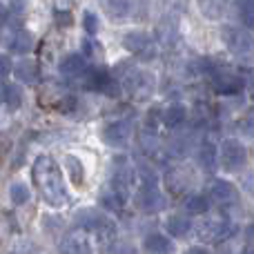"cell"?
Returning a JSON list of instances; mask_svg holds the SVG:
<instances>
[{
  "instance_id": "obj_1",
  "label": "cell",
  "mask_w": 254,
  "mask_h": 254,
  "mask_svg": "<svg viewBox=\"0 0 254 254\" xmlns=\"http://www.w3.org/2000/svg\"><path fill=\"white\" fill-rule=\"evenodd\" d=\"M31 176H34L36 188L40 190L43 198L52 207H63L67 203V190L63 183V172L58 163L52 156H38L31 167Z\"/></svg>"
},
{
  "instance_id": "obj_2",
  "label": "cell",
  "mask_w": 254,
  "mask_h": 254,
  "mask_svg": "<svg viewBox=\"0 0 254 254\" xmlns=\"http://www.w3.org/2000/svg\"><path fill=\"white\" fill-rule=\"evenodd\" d=\"M219 161H221V165H223V170L230 172V174L241 172L248 163V152L241 145V140L225 138L219 147Z\"/></svg>"
},
{
  "instance_id": "obj_3",
  "label": "cell",
  "mask_w": 254,
  "mask_h": 254,
  "mask_svg": "<svg viewBox=\"0 0 254 254\" xmlns=\"http://www.w3.org/2000/svg\"><path fill=\"white\" fill-rule=\"evenodd\" d=\"M196 234L203 243H219L234 234V225L223 216H207L203 223H198Z\"/></svg>"
},
{
  "instance_id": "obj_4",
  "label": "cell",
  "mask_w": 254,
  "mask_h": 254,
  "mask_svg": "<svg viewBox=\"0 0 254 254\" xmlns=\"http://www.w3.org/2000/svg\"><path fill=\"white\" fill-rule=\"evenodd\" d=\"M134 134V121L131 119H116L103 127V140L112 147H125Z\"/></svg>"
},
{
  "instance_id": "obj_5",
  "label": "cell",
  "mask_w": 254,
  "mask_h": 254,
  "mask_svg": "<svg viewBox=\"0 0 254 254\" xmlns=\"http://www.w3.org/2000/svg\"><path fill=\"white\" fill-rule=\"evenodd\" d=\"M134 183H136V167H131L127 158H119V165H116L114 174H112V190L119 192L127 201V196L134 190Z\"/></svg>"
},
{
  "instance_id": "obj_6",
  "label": "cell",
  "mask_w": 254,
  "mask_h": 254,
  "mask_svg": "<svg viewBox=\"0 0 254 254\" xmlns=\"http://www.w3.org/2000/svg\"><path fill=\"white\" fill-rule=\"evenodd\" d=\"M223 40L228 45V49L237 56H248L254 52V38L250 31L246 29H237V27H225L223 31Z\"/></svg>"
},
{
  "instance_id": "obj_7",
  "label": "cell",
  "mask_w": 254,
  "mask_h": 254,
  "mask_svg": "<svg viewBox=\"0 0 254 254\" xmlns=\"http://www.w3.org/2000/svg\"><path fill=\"white\" fill-rule=\"evenodd\" d=\"M85 83H87L92 89H96V92L105 94V96H112V98H116L121 94L119 80H116L114 76L107 74L105 69H92V67H89L87 74H85Z\"/></svg>"
},
{
  "instance_id": "obj_8",
  "label": "cell",
  "mask_w": 254,
  "mask_h": 254,
  "mask_svg": "<svg viewBox=\"0 0 254 254\" xmlns=\"http://www.w3.org/2000/svg\"><path fill=\"white\" fill-rule=\"evenodd\" d=\"M136 203H138V207L143 212H161V210H165V205H167L165 196L158 192L156 183H152V181L143 183V190H140L138 196H136Z\"/></svg>"
},
{
  "instance_id": "obj_9",
  "label": "cell",
  "mask_w": 254,
  "mask_h": 254,
  "mask_svg": "<svg viewBox=\"0 0 254 254\" xmlns=\"http://www.w3.org/2000/svg\"><path fill=\"white\" fill-rule=\"evenodd\" d=\"M165 183L174 194L188 192V190L194 185V172L190 170V167H185V165H174V167L167 170Z\"/></svg>"
},
{
  "instance_id": "obj_10",
  "label": "cell",
  "mask_w": 254,
  "mask_h": 254,
  "mask_svg": "<svg viewBox=\"0 0 254 254\" xmlns=\"http://www.w3.org/2000/svg\"><path fill=\"white\" fill-rule=\"evenodd\" d=\"M123 47L131 54H140V56H147V58L154 56L152 38H149V34H145V31H129V34H125Z\"/></svg>"
},
{
  "instance_id": "obj_11",
  "label": "cell",
  "mask_w": 254,
  "mask_h": 254,
  "mask_svg": "<svg viewBox=\"0 0 254 254\" xmlns=\"http://www.w3.org/2000/svg\"><path fill=\"white\" fill-rule=\"evenodd\" d=\"M127 89L131 92V96L136 98H147L154 92V76H149L147 71H131L127 78Z\"/></svg>"
},
{
  "instance_id": "obj_12",
  "label": "cell",
  "mask_w": 254,
  "mask_h": 254,
  "mask_svg": "<svg viewBox=\"0 0 254 254\" xmlns=\"http://www.w3.org/2000/svg\"><path fill=\"white\" fill-rule=\"evenodd\" d=\"M210 198L216 205H230V203H237L239 192L230 181L216 179V181H212V185H210Z\"/></svg>"
},
{
  "instance_id": "obj_13",
  "label": "cell",
  "mask_w": 254,
  "mask_h": 254,
  "mask_svg": "<svg viewBox=\"0 0 254 254\" xmlns=\"http://www.w3.org/2000/svg\"><path fill=\"white\" fill-rule=\"evenodd\" d=\"M76 221H78V225L85 230H96V232H107V230H112L110 228L112 223L98 210H94V207H87V210L78 212V214H76Z\"/></svg>"
},
{
  "instance_id": "obj_14",
  "label": "cell",
  "mask_w": 254,
  "mask_h": 254,
  "mask_svg": "<svg viewBox=\"0 0 254 254\" xmlns=\"http://www.w3.org/2000/svg\"><path fill=\"white\" fill-rule=\"evenodd\" d=\"M61 254H94L83 232H69L61 243Z\"/></svg>"
},
{
  "instance_id": "obj_15",
  "label": "cell",
  "mask_w": 254,
  "mask_h": 254,
  "mask_svg": "<svg viewBox=\"0 0 254 254\" xmlns=\"http://www.w3.org/2000/svg\"><path fill=\"white\" fill-rule=\"evenodd\" d=\"M212 87L216 89V94H223V96H230V94H239L243 89V80L234 74H214L212 76Z\"/></svg>"
},
{
  "instance_id": "obj_16",
  "label": "cell",
  "mask_w": 254,
  "mask_h": 254,
  "mask_svg": "<svg viewBox=\"0 0 254 254\" xmlns=\"http://www.w3.org/2000/svg\"><path fill=\"white\" fill-rule=\"evenodd\" d=\"M89 69L87 61H85V56H80V54H69V56H65L61 61V74L67 76V78H78V76H85Z\"/></svg>"
},
{
  "instance_id": "obj_17",
  "label": "cell",
  "mask_w": 254,
  "mask_h": 254,
  "mask_svg": "<svg viewBox=\"0 0 254 254\" xmlns=\"http://www.w3.org/2000/svg\"><path fill=\"white\" fill-rule=\"evenodd\" d=\"M13 74H16V78L20 80V83H27V85H36L40 80L38 63L29 61V58H25V61L18 63V65L13 67Z\"/></svg>"
},
{
  "instance_id": "obj_18",
  "label": "cell",
  "mask_w": 254,
  "mask_h": 254,
  "mask_svg": "<svg viewBox=\"0 0 254 254\" xmlns=\"http://www.w3.org/2000/svg\"><path fill=\"white\" fill-rule=\"evenodd\" d=\"M7 47H9V52H13V54H27L34 47V36L25 29H18L9 36Z\"/></svg>"
},
{
  "instance_id": "obj_19",
  "label": "cell",
  "mask_w": 254,
  "mask_h": 254,
  "mask_svg": "<svg viewBox=\"0 0 254 254\" xmlns=\"http://www.w3.org/2000/svg\"><path fill=\"white\" fill-rule=\"evenodd\" d=\"M165 230L170 232V237L183 239L192 232V221H190L185 214H172L170 219L165 221Z\"/></svg>"
},
{
  "instance_id": "obj_20",
  "label": "cell",
  "mask_w": 254,
  "mask_h": 254,
  "mask_svg": "<svg viewBox=\"0 0 254 254\" xmlns=\"http://www.w3.org/2000/svg\"><path fill=\"white\" fill-rule=\"evenodd\" d=\"M145 250L152 254H167L172 250V243L163 234H149V237H145Z\"/></svg>"
},
{
  "instance_id": "obj_21",
  "label": "cell",
  "mask_w": 254,
  "mask_h": 254,
  "mask_svg": "<svg viewBox=\"0 0 254 254\" xmlns=\"http://www.w3.org/2000/svg\"><path fill=\"white\" fill-rule=\"evenodd\" d=\"M183 207L188 214H205V212L210 210V201H207V196H203V194H190V196L185 198Z\"/></svg>"
},
{
  "instance_id": "obj_22",
  "label": "cell",
  "mask_w": 254,
  "mask_h": 254,
  "mask_svg": "<svg viewBox=\"0 0 254 254\" xmlns=\"http://www.w3.org/2000/svg\"><path fill=\"white\" fill-rule=\"evenodd\" d=\"M201 13L210 20H219L225 11V0H198Z\"/></svg>"
},
{
  "instance_id": "obj_23",
  "label": "cell",
  "mask_w": 254,
  "mask_h": 254,
  "mask_svg": "<svg viewBox=\"0 0 254 254\" xmlns=\"http://www.w3.org/2000/svg\"><path fill=\"white\" fill-rule=\"evenodd\" d=\"M188 119V112H185L183 105H170L165 112H163V123H165L167 127H179L183 125V121Z\"/></svg>"
},
{
  "instance_id": "obj_24",
  "label": "cell",
  "mask_w": 254,
  "mask_h": 254,
  "mask_svg": "<svg viewBox=\"0 0 254 254\" xmlns=\"http://www.w3.org/2000/svg\"><path fill=\"white\" fill-rule=\"evenodd\" d=\"M198 161H201V165L205 167V170H210V172L214 170L216 161H219V154H216L214 145H212V143H203L201 152H198Z\"/></svg>"
},
{
  "instance_id": "obj_25",
  "label": "cell",
  "mask_w": 254,
  "mask_h": 254,
  "mask_svg": "<svg viewBox=\"0 0 254 254\" xmlns=\"http://www.w3.org/2000/svg\"><path fill=\"white\" fill-rule=\"evenodd\" d=\"M138 143H140V149H143L145 154H154L158 147V136L154 129H149V127H145L143 131H140L138 136Z\"/></svg>"
},
{
  "instance_id": "obj_26",
  "label": "cell",
  "mask_w": 254,
  "mask_h": 254,
  "mask_svg": "<svg viewBox=\"0 0 254 254\" xmlns=\"http://www.w3.org/2000/svg\"><path fill=\"white\" fill-rule=\"evenodd\" d=\"M65 165H67V170H69V176H71V181H74V185H83V181H85L83 163H80L76 156H67Z\"/></svg>"
},
{
  "instance_id": "obj_27",
  "label": "cell",
  "mask_w": 254,
  "mask_h": 254,
  "mask_svg": "<svg viewBox=\"0 0 254 254\" xmlns=\"http://www.w3.org/2000/svg\"><path fill=\"white\" fill-rule=\"evenodd\" d=\"M2 98H4V103H7L9 110H18V107H20V103H22L20 87H18V85H7V87H4V92H2Z\"/></svg>"
},
{
  "instance_id": "obj_28",
  "label": "cell",
  "mask_w": 254,
  "mask_h": 254,
  "mask_svg": "<svg viewBox=\"0 0 254 254\" xmlns=\"http://www.w3.org/2000/svg\"><path fill=\"white\" fill-rule=\"evenodd\" d=\"M239 16L248 29H254V0H243L239 4Z\"/></svg>"
},
{
  "instance_id": "obj_29",
  "label": "cell",
  "mask_w": 254,
  "mask_h": 254,
  "mask_svg": "<svg viewBox=\"0 0 254 254\" xmlns=\"http://www.w3.org/2000/svg\"><path fill=\"white\" fill-rule=\"evenodd\" d=\"M9 198H11L16 205H22V203L29 201V190H27L25 183H13L9 188Z\"/></svg>"
},
{
  "instance_id": "obj_30",
  "label": "cell",
  "mask_w": 254,
  "mask_h": 254,
  "mask_svg": "<svg viewBox=\"0 0 254 254\" xmlns=\"http://www.w3.org/2000/svg\"><path fill=\"white\" fill-rule=\"evenodd\" d=\"M103 207H110V210H121V207L125 205V198L121 196L119 192H114V190H110V192L103 194Z\"/></svg>"
},
{
  "instance_id": "obj_31",
  "label": "cell",
  "mask_w": 254,
  "mask_h": 254,
  "mask_svg": "<svg viewBox=\"0 0 254 254\" xmlns=\"http://www.w3.org/2000/svg\"><path fill=\"white\" fill-rule=\"evenodd\" d=\"M239 131L246 134V136H250V138H254V107L243 116L241 121H239Z\"/></svg>"
},
{
  "instance_id": "obj_32",
  "label": "cell",
  "mask_w": 254,
  "mask_h": 254,
  "mask_svg": "<svg viewBox=\"0 0 254 254\" xmlns=\"http://www.w3.org/2000/svg\"><path fill=\"white\" fill-rule=\"evenodd\" d=\"M83 27H85V31H87L89 36L96 34V31H98V18H96V13L85 11V16H83Z\"/></svg>"
},
{
  "instance_id": "obj_33",
  "label": "cell",
  "mask_w": 254,
  "mask_h": 254,
  "mask_svg": "<svg viewBox=\"0 0 254 254\" xmlns=\"http://www.w3.org/2000/svg\"><path fill=\"white\" fill-rule=\"evenodd\" d=\"M9 71H11V61H9L7 56H2V54H0V83H2V80L9 76Z\"/></svg>"
},
{
  "instance_id": "obj_34",
  "label": "cell",
  "mask_w": 254,
  "mask_h": 254,
  "mask_svg": "<svg viewBox=\"0 0 254 254\" xmlns=\"http://www.w3.org/2000/svg\"><path fill=\"white\" fill-rule=\"evenodd\" d=\"M56 22H58V25H65V27H69L71 25V13L69 11H61V9H58V11H56Z\"/></svg>"
},
{
  "instance_id": "obj_35",
  "label": "cell",
  "mask_w": 254,
  "mask_h": 254,
  "mask_svg": "<svg viewBox=\"0 0 254 254\" xmlns=\"http://www.w3.org/2000/svg\"><path fill=\"white\" fill-rule=\"evenodd\" d=\"M246 243L254 246V223H250L248 225V230H246Z\"/></svg>"
},
{
  "instance_id": "obj_36",
  "label": "cell",
  "mask_w": 254,
  "mask_h": 254,
  "mask_svg": "<svg viewBox=\"0 0 254 254\" xmlns=\"http://www.w3.org/2000/svg\"><path fill=\"white\" fill-rule=\"evenodd\" d=\"M183 254H210L205 250V248H190V250H185Z\"/></svg>"
},
{
  "instance_id": "obj_37",
  "label": "cell",
  "mask_w": 254,
  "mask_h": 254,
  "mask_svg": "<svg viewBox=\"0 0 254 254\" xmlns=\"http://www.w3.org/2000/svg\"><path fill=\"white\" fill-rule=\"evenodd\" d=\"M243 254H254V246H250L248 250H243Z\"/></svg>"
},
{
  "instance_id": "obj_38",
  "label": "cell",
  "mask_w": 254,
  "mask_h": 254,
  "mask_svg": "<svg viewBox=\"0 0 254 254\" xmlns=\"http://www.w3.org/2000/svg\"><path fill=\"white\" fill-rule=\"evenodd\" d=\"M250 96H252V101H254V85H252V89H250Z\"/></svg>"
},
{
  "instance_id": "obj_39",
  "label": "cell",
  "mask_w": 254,
  "mask_h": 254,
  "mask_svg": "<svg viewBox=\"0 0 254 254\" xmlns=\"http://www.w3.org/2000/svg\"><path fill=\"white\" fill-rule=\"evenodd\" d=\"M127 254H134V252H129V250H127Z\"/></svg>"
}]
</instances>
